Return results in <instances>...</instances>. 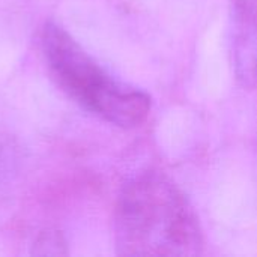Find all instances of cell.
I'll return each mask as SVG.
<instances>
[{"label": "cell", "mask_w": 257, "mask_h": 257, "mask_svg": "<svg viewBox=\"0 0 257 257\" xmlns=\"http://www.w3.org/2000/svg\"><path fill=\"white\" fill-rule=\"evenodd\" d=\"M119 256H199L203 233L184 193L160 172H145L122 190L114 211Z\"/></svg>", "instance_id": "obj_1"}, {"label": "cell", "mask_w": 257, "mask_h": 257, "mask_svg": "<svg viewBox=\"0 0 257 257\" xmlns=\"http://www.w3.org/2000/svg\"><path fill=\"white\" fill-rule=\"evenodd\" d=\"M41 51L54 83L81 108L120 128H134L148 119L151 96L113 77L60 24L44 26Z\"/></svg>", "instance_id": "obj_2"}, {"label": "cell", "mask_w": 257, "mask_h": 257, "mask_svg": "<svg viewBox=\"0 0 257 257\" xmlns=\"http://www.w3.org/2000/svg\"><path fill=\"white\" fill-rule=\"evenodd\" d=\"M232 62L236 78L257 87V0H232Z\"/></svg>", "instance_id": "obj_3"}, {"label": "cell", "mask_w": 257, "mask_h": 257, "mask_svg": "<svg viewBox=\"0 0 257 257\" xmlns=\"http://www.w3.org/2000/svg\"><path fill=\"white\" fill-rule=\"evenodd\" d=\"M35 254L41 256H54V254H65V241L56 232H45L41 233L39 238L35 241Z\"/></svg>", "instance_id": "obj_4"}]
</instances>
